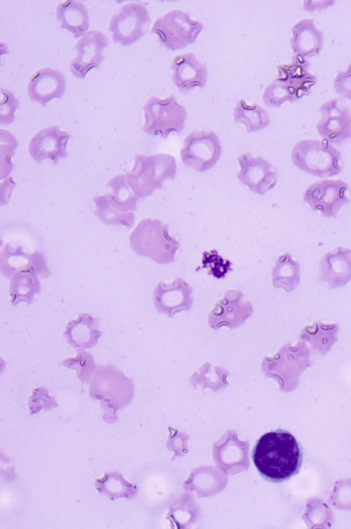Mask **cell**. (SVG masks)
Listing matches in <instances>:
<instances>
[{
  "label": "cell",
  "mask_w": 351,
  "mask_h": 529,
  "mask_svg": "<svg viewBox=\"0 0 351 529\" xmlns=\"http://www.w3.org/2000/svg\"><path fill=\"white\" fill-rule=\"evenodd\" d=\"M143 113L142 129L148 135L167 138L171 133L180 134L184 128L187 113L173 94L165 98L152 96L145 102Z\"/></svg>",
  "instance_id": "277c9868"
},
{
  "label": "cell",
  "mask_w": 351,
  "mask_h": 529,
  "mask_svg": "<svg viewBox=\"0 0 351 529\" xmlns=\"http://www.w3.org/2000/svg\"><path fill=\"white\" fill-rule=\"evenodd\" d=\"M339 329L337 323L316 321L300 330L299 340L308 344L312 354L324 357L337 341Z\"/></svg>",
  "instance_id": "d6986e66"
},
{
  "label": "cell",
  "mask_w": 351,
  "mask_h": 529,
  "mask_svg": "<svg viewBox=\"0 0 351 529\" xmlns=\"http://www.w3.org/2000/svg\"><path fill=\"white\" fill-rule=\"evenodd\" d=\"M38 275L32 271H21L10 278L9 284L10 302L16 306L21 302L29 305L34 295L40 291Z\"/></svg>",
  "instance_id": "44dd1931"
},
{
  "label": "cell",
  "mask_w": 351,
  "mask_h": 529,
  "mask_svg": "<svg viewBox=\"0 0 351 529\" xmlns=\"http://www.w3.org/2000/svg\"><path fill=\"white\" fill-rule=\"evenodd\" d=\"M89 384L90 397L111 408L125 405L132 398V381L110 363L97 364Z\"/></svg>",
  "instance_id": "8992f818"
},
{
  "label": "cell",
  "mask_w": 351,
  "mask_h": 529,
  "mask_svg": "<svg viewBox=\"0 0 351 529\" xmlns=\"http://www.w3.org/2000/svg\"><path fill=\"white\" fill-rule=\"evenodd\" d=\"M234 120L243 124L247 133L258 132L270 122L266 110L256 103L247 104L243 99L239 100L233 110Z\"/></svg>",
  "instance_id": "7402d4cb"
},
{
  "label": "cell",
  "mask_w": 351,
  "mask_h": 529,
  "mask_svg": "<svg viewBox=\"0 0 351 529\" xmlns=\"http://www.w3.org/2000/svg\"><path fill=\"white\" fill-rule=\"evenodd\" d=\"M102 335L99 319L89 313H80L65 326L63 336L77 352L94 347Z\"/></svg>",
  "instance_id": "ac0fdd59"
},
{
  "label": "cell",
  "mask_w": 351,
  "mask_h": 529,
  "mask_svg": "<svg viewBox=\"0 0 351 529\" xmlns=\"http://www.w3.org/2000/svg\"><path fill=\"white\" fill-rule=\"evenodd\" d=\"M19 102L13 93L6 89H1L0 124H8L14 119V113Z\"/></svg>",
  "instance_id": "f1b7e54d"
},
{
  "label": "cell",
  "mask_w": 351,
  "mask_h": 529,
  "mask_svg": "<svg viewBox=\"0 0 351 529\" xmlns=\"http://www.w3.org/2000/svg\"><path fill=\"white\" fill-rule=\"evenodd\" d=\"M322 281L330 289L340 288L351 279V258L339 254L331 256L323 264Z\"/></svg>",
  "instance_id": "603a6c76"
},
{
  "label": "cell",
  "mask_w": 351,
  "mask_h": 529,
  "mask_svg": "<svg viewBox=\"0 0 351 529\" xmlns=\"http://www.w3.org/2000/svg\"><path fill=\"white\" fill-rule=\"evenodd\" d=\"M95 205V214L104 224L123 225L128 228L133 226L135 216L132 212H121L111 203L108 193L95 196L93 199Z\"/></svg>",
  "instance_id": "4316f807"
},
{
  "label": "cell",
  "mask_w": 351,
  "mask_h": 529,
  "mask_svg": "<svg viewBox=\"0 0 351 529\" xmlns=\"http://www.w3.org/2000/svg\"><path fill=\"white\" fill-rule=\"evenodd\" d=\"M177 172L176 161L171 155L157 153L137 155L131 170L125 175L134 192L141 199L160 189L164 183L173 180Z\"/></svg>",
  "instance_id": "3957f363"
},
{
  "label": "cell",
  "mask_w": 351,
  "mask_h": 529,
  "mask_svg": "<svg viewBox=\"0 0 351 529\" xmlns=\"http://www.w3.org/2000/svg\"><path fill=\"white\" fill-rule=\"evenodd\" d=\"M311 356V349L306 343L299 340L296 344L292 345L288 342L273 355L265 357L261 367L271 374L295 378L313 365Z\"/></svg>",
  "instance_id": "30bf717a"
},
{
  "label": "cell",
  "mask_w": 351,
  "mask_h": 529,
  "mask_svg": "<svg viewBox=\"0 0 351 529\" xmlns=\"http://www.w3.org/2000/svg\"><path fill=\"white\" fill-rule=\"evenodd\" d=\"M221 152L220 140L215 132L195 131L185 137L180 157L184 165L202 172L217 164Z\"/></svg>",
  "instance_id": "ba28073f"
},
{
  "label": "cell",
  "mask_w": 351,
  "mask_h": 529,
  "mask_svg": "<svg viewBox=\"0 0 351 529\" xmlns=\"http://www.w3.org/2000/svg\"><path fill=\"white\" fill-rule=\"evenodd\" d=\"M95 486L99 493L112 501L119 497L129 499L136 491L134 485L126 481L121 474L114 471L106 473L101 477L96 479Z\"/></svg>",
  "instance_id": "484cf974"
},
{
  "label": "cell",
  "mask_w": 351,
  "mask_h": 529,
  "mask_svg": "<svg viewBox=\"0 0 351 529\" xmlns=\"http://www.w3.org/2000/svg\"><path fill=\"white\" fill-rule=\"evenodd\" d=\"M30 270L41 278L50 275L44 256L39 251L25 252L21 246L5 244L0 251V271L6 278L21 271Z\"/></svg>",
  "instance_id": "9a60e30c"
},
{
  "label": "cell",
  "mask_w": 351,
  "mask_h": 529,
  "mask_svg": "<svg viewBox=\"0 0 351 529\" xmlns=\"http://www.w3.org/2000/svg\"><path fill=\"white\" fill-rule=\"evenodd\" d=\"M132 250L156 263L167 264L174 261L179 241L169 234V225L156 218L141 220L129 237Z\"/></svg>",
  "instance_id": "7a4b0ae2"
},
{
  "label": "cell",
  "mask_w": 351,
  "mask_h": 529,
  "mask_svg": "<svg viewBox=\"0 0 351 529\" xmlns=\"http://www.w3.org/2000/svg\"><path fill=\"white\" fill-rule=\"evenodd\" d=\"M71 135L58 126L45 127L38 131L29 140L28 151L37 163L50 160L56 164L67 155V144Z\"/></svg>",
  "instance_id": "4fadbf2b"
},
{
  "label": "cell",
  "mask_w": 351,
  "mask_h": 529,
  "mask_svg": "<svg viewBox=\"0 0 351 529\" xmlns=\"http://www.w3.org/2000/svg\"><path fill=\"white\" fill-rule=\"evenodd\" d=\"M60 26L71 32L75 38L82 36L89 27V17L85 5L75 1H64L56 8Z\"/></svg>",
  "instance_id": "ffe728a7"
},
{
  "label": "cell",
  "mask_w": 351,
  "mask_h": 529,
  "mask_svg": "<svg viewBox=\"0 0 351 529\" xmlns=\"http://www.w3.org/2000/svg\"><path fill=\"white\" fill-rule=\"evenodd\" d=\"M238 162L237 178L252 192L263 195L274 186L276 174L270 163L263 157L245 153L239 156Z\"/></svg>",
  "instance_id": "5bb4252c"
},
{
  "label": "cell",
  "mask_w": 351,
  "mask_h": 529,
  "mask_svg": "<svg viewBox=\"0 0 351 529\" xmlns=\"http://www.w3.org/2000/svg\"><path fill=\"white\" fill-rule=\"evenodd\" d=\"M252 460L266 481L280 483L296 475L303 462V449L289 431L277 429L264 434L255 443Z\"/></svg>",
  "instance_id": "6da1fadb"
},
{
  "label": "cell",
  "mask_w": 351,
  "mask_h": 529,
  "mask_svg": "<svg viewBox=\"0 0 351 529\" xmlns=\"http://www.w3.org/2000/svg\"><path fill=\"white\" fill-rule=\"evenodd\" d=\"M66 90V79L59 71L43 67L34 71L28 80L27 91L32 101L45 106L54 98H61Z\"/></svg>",
  "instance_id": "e0dca14e"
},
{
  "label": "cell",
  "mask_w": 351,
  "mask_h": 529,
  "mask_svg": "<svg viewBox=\"0 0 351 529\" xmlns=\"http://www.w3.org/2000/svg\"><path fill=\"white\" fill-rule=\"evenodd\" d=\"M193 292L192 286L181 278L169 283L160 282L153 292V303L159 313L173 317L178 313L191 310Z\"/></svg>",
  "instance_id": "8fae6325"
},
{
  "label": "cell",
  "mask_w": 351,
  "mask_h": 529,
  "mask_svg": "<svg viewBox=\"0 0 351 529\" xmlns=\"http://www.w3.org/2000/svg\"><path fill=\"white\" fill-rule=\"evenodd\" d=\"M150 23L151 18L145 6L140 3L129 2L122 5L112 16L108 30L114 43L128 46L146 34Z\"/></svg>",
  "instance_id": "52a82bcc"
},
{
  "label": "cell",
  "mask_w": 351,
  "mask_h": 529,
  "mask_svg": "<svg viewBox=\"0 0 351 529\" xmlns=\"http://www.w3.org/2000/svg\"><path fill=\"white\" fill-rule=\"evenodd\" d=\"M253 311L252 302L245 299L242 291L229 289L215 303L208 315V324L215 330L222 327L234 329L245 324Z\"/></svg>",
  "instance_id": "9c48e42d"
},
{
  "label": "cell",
  "mask_w": 351,
  "mask_h": 529,
  "mask_svg": "<svg viewBox=\"0 0 351 529\" xmlns=\"http://www.w3.org/2000/svg\"><path fill=\"white\" fill-rule=\"evenodd\" d=\"M203 29L201 21L192 19L186 12L175 9L157 18L151 31L163 46L176 51L195 43Z\"/></svg>",
  "instance_id": "5b68a950"
},
{
  "label": "cell",
  "mask_w": 351,
  "mask_h": 529,
  "mask_svg": "<svg viewBox=\"0 0 351 529\" xmlns=\"http://www.w3.org/2000/svg\"><path fill=\"white\" fill-rule=\"evenodd\" d=\"M108 46L104 34L98 30L86 32L75 45L76 56L70 63V70L77 78H85L94 68H98L104 59L103 52Z\"/></svg>",
  "instance_id": "7c38bea8"
},
{
  "label": "cell",
  "mask_w": 351,
  "mask_h": 529,
  "mask_svg": "<svg viewBox=\"0 0 351 529\" xmlns=\"http://www.w3.org/2000/svg\"><path fill=\"white\" fill-rule=\"evenodd\" d=\"M29 412L35 414L41 409H49L58 407L56 399L49 394V391L43 387L34 388L28 400Z\"/></svg>",
  "instance_id": "f546056e"
},
{
  "label": "cell",
  "mask_w": 351,
  "mask_h": 529,
  "mask_svg": "<svg viewBox=\"0 0 351 529\" xmlns=\"http://www.w3.org/2000/svg\"><path fill=\"white\" fill-rule=\"evenodd\" d=\"M171 78L178 89L187 93L196 87L203 88L207 82L208 71L204 63L191 52L179 54L171 62Z\"/></svg>",
  "instance_id": "2e32d148"
},
{
  "label": "cell",
  "mask_w": 351,
  "mask_h": 529,
  "mask_svg": "<svg viewBox=\"0 0 351 529\" xmlns=\"http://www.w3.org/2000/svg\"><path fill=\"white\" fill-rule=\"evenodd\" d=\"M60 364L69 369L74 370L80 381L89 383L97 364L93 354L86 350L77 351L75 356L64 359Z\"/></svg>",
  "instance_id": "83f0119b"
},
{
  "label": "cell",
  "mask_w": 351,
  "mask_h": 529,
  "mask_svg": "<svg viewBox=\"0 0 351 529\" xmlns=\"http://www.w3.org/2000/svg\"><path fill=\"white\" fill-rule=\"evenodd\" d=\"M271 278L275 288L282 289L287 293L292 292L300 282L299 265L289 254L280 256L271 269Z\"/></svg>",
  "instance_id": "cb8c5ba5"
},
{
  "label": "cell",
  "mask_w": 351,
  "mask_h": 529,
  "mask_svg": "<svg viewBox=\"0 0 351 529\" xmlns=\"http://www.w3.org/2000/svg\"><path fill=\"white\" fill-rule=\"evenodd\" d=\"M107 186L111 203L121 212H133L137 208L139 197L130 186L125 174L118 175L109 180Z\"/></svg>",
  "instance_id": "d4e9b609"
}]
</instances>
